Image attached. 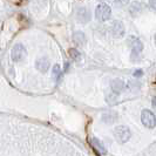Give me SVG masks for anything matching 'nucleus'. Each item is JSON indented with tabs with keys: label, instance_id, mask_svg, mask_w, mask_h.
I'll use <instances>...</instances> for the list:
<instances>
[{
	"label": "nucleus",
	"instance_id": "0eeeda50",
	"mask_svg": "<svg viewBox=\"0 0 156 156\" xmlns=\"http://www.w3.org/2000/svg\"><path fill=\"white\" fill-rule=\"evenodd\" d=\"M75 16H76V20H78L79 23H88L89 19H90V13H89V11H88L87 8L80 7V8H78V11H76Z\"/></svg>",
	"mask_w": 156,
	"mask_h": 156
},
{
	"label": "nucleus",
	"instance_id": "f03ea898",
	"mask_svg": "<svg viewBox=\"0 0 156 156\" xmlns=\"http://www.w3.org/2000/svg\"><path fill=\"white\" fill-rule=\"evenodd\" d=\"M110 16H112V9L107 4L102 2L100 5H98V7L95 9V16L99 21H107Z\"/></svg>",
	"mask_w": 156,
	"mask_h": 156
},
{
	"label": "nucleus",
	"instance_id": "4468645a",
	"mask_svg": "<svg viewBox=\"0 0 156 156\" xmlns=\"http://www.w3.org/2000/svg\"><path fill=\"white\" fill-rule=\"evenodd\" d=\"M53 78H54L56 81L61 78V68H60V65H55L54 66V68H53Z\"/></svg>",
	"mask_w": 156,
	"mask_h": 156
},
{
	"label": "nucleus",
	"instance_id": "423d86ee",
	"mask_svg": "<svg viewBox=\"0 0 156 156\" xmlns=\"http://www.w3.org/2000/svg\"><path fill=\"white\" fill-rule=\"evenodd\" d=\"M125 25L121 21H113L109 25V33L113 38H122L125 35Z\"/></svg>",
	"mask_w": 156,
	"mask_h": 156
},
{
	"label": "nucleus",
	"instance_id": "20e7f679",
	"mask_svg": "<svg viewBox=\"0 0 156 156\" xmlns=\"http://www.w3.org/2000/svg\"><path fill=\"white\" fill-rule=\"evenodd\" d=\"M141 121L144 127H147L149 129L154 128L156 126V117L154 113L149 109H143L141 113Z\"/></svg>",
	"mask_w": 156,
	"mask_h": 156
},
{
	"label": "nucleus",
	"instance_id": "39448f33",
	"mask_svg": "<svg viewBox=\"0 0 156 156\" xmlns=\"http://www.w3.org/2000/svg\"><path fill=\"white\" fill-rule=\"evenodd\" d=\"M26 55H27V52H26V48L23 45L18 44V45H16L12 48L11 58H12V60L14 62H21L23 59L26 58Z\"/></svg>",
	"mask_w": 156,
	"mask_h": 156
},
{
	"label": "nucleus",
	"instance_id": "1a4fd4ad",
	"mask_svg": "<svg viewBox=\"0 0 156 156\" xmlns=\"http://www.w3.org/2000/svg\"><path fill=\"white\" fill-rule=\"evenodd\" d=\"M125 89V82L121 79H115L112 82V90L114 94H120Z\"/></svg>",
	"mask_w": 156,
	"mask_h": 156
},
{
	"label": "nucleus",
	"instance_id": "9d476101",
	"mask_svg": "<svg viewBox=\"0 0 156 156\" xmlns=\"http://www.w3.org/2000/svg\"><path fill=\"white\" fill-rule=\"evenodd\" d=\"M143 11V4L142 2H137L135 1L130 5V8H129V13L135 18L139 14H141V12Z\"/></svg>",
	"mask_w": 156,
	"mask_h": 156
},
{
	"label": "nucleus",
	"instance_id": "6e6552de",
	"mask_svg": "<svg viewBox=\"0 0 156 156\" xmlns=\"http://www.w3.org/2000/svg\"><path fill=\"white\" fill-rule=\"evenodd\" d=\"M35 67L37 69L41 72V73H46L47 70L49 69V60L42 56V58H39L37 61H35Z\"/></svg>",
	"mask_w": 156,
	"mask_h": 156
},
{
	"label": "nucleus",
	"instance_id": "f257e3e1",
	"mask_svg": "<svg viewBox=\"0 0 156 156\" xmlns=\"http://www.w3.org/2000/svg\"><path fill=\"white\" fill-rule=\"evenodd\" d=\"M114 136H115V139L119 143H126L130 139L132 133H130V129L127 126H117L114 129Z\"/></svg>",
	"mask_w": 156,
	"mask_h": 156
},
{
	"label": "nucleus",
	"instance_id": "a211bd4d",
	"mask_svg": "<svg viewBox=\"0 0 156 156\" xmlns=\"http://www.w3.org/2000/svg\"><path fill=\"white\" fill-rule=\"evenodd\" d=\"M153 106L156 108V96H154V98H153Z\"/></svg>",
	"mask_w": 156,
	"mask_h": 156
},
{
	"label": "nucleus",
	"instance_id": "2eb2a0df",
	"mask_svg": "<svg viewBox=\"0 0 156 156\" xmlns=\"http://www.w3.org/2000/svg\"><path fill=\"white\" fill-rule=\"evenodd\" d=\"M116 6H125L129 2V0H113Z\"/></svg>",
	"mask_w": 156,
	"mask_h": 156
},
{
	"label": "nucleus",
	"instance_id": "7ed1b4c3",
	"mask_svg": "<svg viewBox=\"0 0 156 156\" xmlns=\"http://www.w3.org/2000/svg\"><path fill=\"white\" fill-rule=\"evenodd\" d=\"M127 42H128V45L130 47V49H132V59L135 60V56H139L141 52H142V49H143V44L141 42L140 39H137L136 37H129L128 40H127Z\"/></svg>",
	"mask_w": 156,
	"mask_h": 156
},
{
	"label": "nucleus",
	"instance_id": "f3484780",
	"mask_svg": "<svg viewBox=\"0 0 156 156\" xmlns=\"http://www.w3.org/2000/svg\"><path fill=\"white\" fill-rule=\"evenodd\" d=\"M149 6L156 11V0H149Z\"/></svg>",
	"mask_w": 156,
	"mask_h": 156
},
{
	"label": "nucleus",
	"instance_id": "dca6fc26",
	"mask_svg": "<svg viewBox=\"0 0 156 156\" xmlns=\"http://www.w3.org/2000/svg\"><path fill=\"white\" fill-rule=\"evenodd\" d=\"M142 75H143V70L142 69H136L134 72V76L135 78H141Z\"/></svg>",
	"mask_w": 156,
	"mask_h": 156
},
{
	"label": "nucleus",
	"instance_id": "6ab92c4d",
	"mask_svg": "<svg viewBox=\"0 0 156 156\" xmlns=\"http://www.w3.org/2000/svg\"><path fill=\"white\" fill-rule=\"evenodd\" d=\"M155 45H156V34H155Z\"/></svg>",
	"mask_w": 156,
	"mask_h": 156
},
{
	"label": "nucleus",
	"instance_id": "9b49d317",
	"mask_svg": "<svg viewBox=\"0 0 156 156\" xmlns=\"http://www.w3.org/2000/svg\"><path fill=\"white\" fill-rule=\"evenodd\" d=\"M73 42L76 46H82L86 44V35L82 32H75L73 34Z\"/></svg>",
	"mask_w": 156,
	"mask_h": 156
},
{
	"label": "nucleus",
	"instance_id": "ddd939ff",
	"mask_svg": "<svg viewBox=\"0 0 156 156\" xmlns=\"http://www.w3.org/2000/svg\"><path fill=\"white\" fill-rule=\"evenodd\" d=\"M68 54H69L70 59L73 61H80L81 60V54H80V52H79L76 48H69Z\"/></svg>",
	"mask_w": 156,
	"mask_h": 156
},
{
	"label": "nucleus",
	"instance_id": "f8f14e48",
	"mask_svg": "<svg viewBox=\"0 0 156 156\" xmlns=\"http://www.w3.org/2000/svg\"><path fill=\"white\" fill-rule=\"evenodd\" d=\"M90 144H92L99 153H101V154H106V153H107V150L105 148V146L102 144V142H100L98 139H92V140H90Z\"/></svg>",
	"mask_w": 156,
	"mask_h": 156
}]
</instances>
